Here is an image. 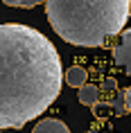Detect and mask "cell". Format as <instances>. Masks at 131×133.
<instances>
[{"label": "cell", "mask_w": 131, "mask_h": 133, "mask_svg": "<svg viewBox=\"0 0 131 133\" xmlns=\"http://www.w3.org/2000/svg\"><path fill=\"white\" fill-rule=\"evenodd\" d=\"M61 84L63 68L50 38L27 25H0V131L39 117Z\"/></svg>", "instance_id": "cell-1"}, {"label": "cell", "mask_w": 131, "mask_h": 133, "mask_svg": "<svg viewBox=\"0 0 131 133\" xmlns=\"http://www.w3.org/2000/svg\"><path fill=\"white\" fill-rule=\"evenodd\" d=\"M131 0H45V14L63 41L99 48L122 32Z\"/></svg>", "instance_id": "cell-2"}, {"label": "cell", "mask_w": 131, "mask_h": 133, "mask_svg": "<svg viewBox=\"0 0 131 133\" xmlns=\"http://www.w3.org/2000/svg\"><path fill=\"white\" fill-rule=\"evenodd\" d=\"M113 59H115V63L131 77V29L120 32V41L113 48Z\"/></svg>", "instance_id": "cell-3"}, {"label": "cell", "mask_w": 131, "mask_h": 133, "mask_svg": "<svg viewBox=\"0 0 131 133\" xmlns=\"http://www.w3.org/2000/svg\"><path fill=\"white\" fill-rule=\"evenodd\" d=\"M32 133H70V129L66 124H63L61 119H43V122H39V124L32 129Z\"/></svg>", "instance_id": "cell-4"}, {"label": "cell", "mask_w": 131, "mask_h": 133, "mask_svg": "<svg viewBox=\"0 0 131 133\" xmlns=\"http://www.w3.org/2000/svg\"><path fill=\"white\" fill-rule=\"evenodd\" d=\"M86 79H88V72L82 65H70L68 70H66V81H68V86H72L77 90L86 84Z\"/></svg>", "instance_id": "cell-5"}, {"label": "cell", "mask_w": 131, "mask_h": 133, "mask_svg": "<svg viewBox=\"0 0 131 133\" xmlns=\"http://www.w3.org/2000/svg\"><path fill=\"white\" fill-rule=\"evenodd\" d=\"M97 99H99V90H97V86H90V84H84L79 88V102L86 106H95Z\"/></svg>", "instance_id": "cell-6"}, {"label": "cell", "mask_w": 131, "mask_h": 133, "mask_svg": "<svg viewBox=\"0 0 131 133\" xmlns=\"http://www.w3.org/2000/svg\"><path fill=\"white\" fill-rule=\"evenodd\" d=\"M5 5H9V7H36V5H41L43 0H2Z\"/></svg>", "instance_id": "cell-7"}, {"label": "cell", "mask_w": 131, "mask_h": 133, "mask_svg": "<svg viewBox=\"0 0 131 133\" xmlns=\"http://www.w3.org/2000/svg\"><path fill=\"white\" fill-rule=\"evenodd\" d=\"M122 99H124V111H129V113H131V86L122 92Z\"/></svg>", "instance_id": "cell-8"}, {"label": "cell", "mask_w": 131, "mask_h": 133, "mask_svg": "<svg viewBox=\"0 0 131 133\" xmlns=\"http://www.w3.org/2000/svg\"><path fill=\"white\" fill-rule=\"evenodd\" d=\"M0 133H2V131H0Z\"/></svg>", "instance_id": "cell-9"}]
</instances>
